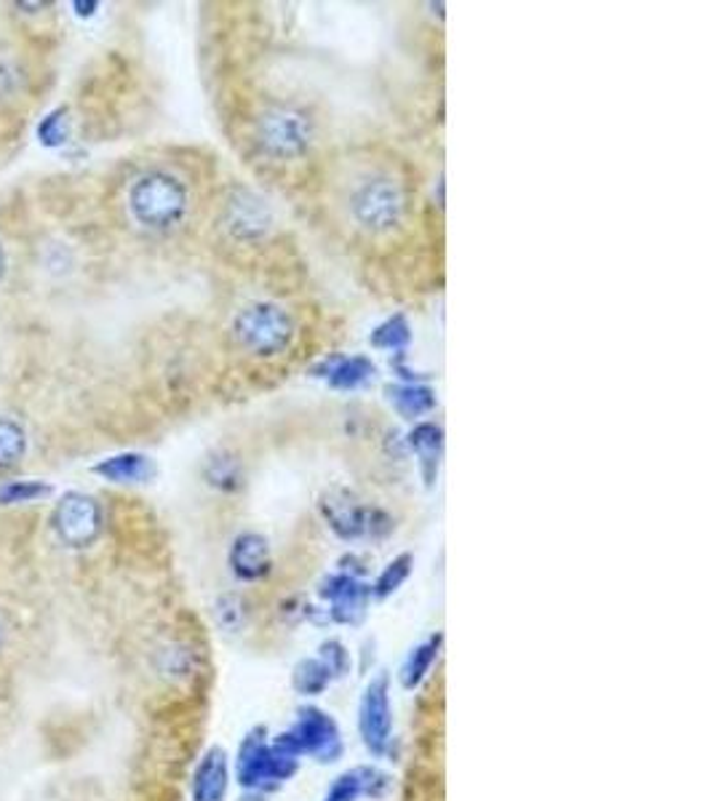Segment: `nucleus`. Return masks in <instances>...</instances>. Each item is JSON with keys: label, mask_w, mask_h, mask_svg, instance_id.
Here are the masks:
<instances>
[{"label": "nucleus", "mask_w": 713, "mask_h": 801, "mask_svg": "<svg viewBox=\"0 0 713 801\" xmlns=\"http://www.w3.org/2000/svg\"><path fill=\"white\" fill-rule=\"evenodd\" d=\"M0 636H3V633H0Z\"/></svg>", "instance_id": "nucleus-27"}, {"label": "nucleus", "mask_w": 713, "mask_h": 801, "mask_svg": "<svg viewBox=\"0 0 713 801\" xmlns=\"http://www.w3.org/2000/svg\"><path fill=\"white\" fill-rule=\"evenodd\" d=\"M278 751L289 753V756H313L323 764H332L343 756V732H340L337 721L326 714V710L316 708V705H305L297 710V719L286 732H281L273 740Z\"/></svg>", "instance_id": "nucleus-6"}, {"label": "nucleus", "mask_w": 713, "mask_h": 801, "mask_svg": "<svg viewBox=\"0 0 713 801\" xmlns=\"http://www.w3.org/2000/svg\"><path fill=\"white\" fill-rule=\"evenodd\" d=\"M230 566L238 579L243 583H257L271 572V548L262 535L247 531L238 537L230 548Z\"/></svg>", "instance_id": "nucleus-12"}, {"label": "nucleus", "mask_w": 713, "mask_h": 801, "mask_svg": "<svg viewBox=\"0 0 713 801\" xmlns=\"http://www.w3.org/2000/svg\"><path fill=\"white\" fill-rule=\"evenodd\" d=\"M99 476H105L107 481H116V483H140L145 481L150 476V459L142 457V454H118V457L105 459L99 463L97 468Z\"/></svg>", "instance_id": "nucleus-16"}, {"label": "nucleus", "mask_w": 713, "mask_h": 801, "mask_svg": "<svg viewBox=\"0 0 713 801\" xmlns=\"http://www.w3.org/2000/svg\"><path fill=\"white\" fill-rule=\"evenodd\" d=\"M295 337V319L278 302H251L233 319V339L254 358H273L284 352Z\"/></svg>", "instance_id": "nucleus-4"}, {"label": "nucleus", "mask_w": 713, "mask_h": 801, "mask_svg": "<svg viewBox=\"0 0 713 801\" xmlns=\"http://www.w3.org/2000/svg\"><path fill=\"white\" fill-rule=\"evenodd\" d=\"M367 374H371L369 363L364 361V358H353V361L343 363V367L334 372L332 382H334V385H345L347 387V385H356V382H361Z\"/></svg>", "instance_id": "nucleus-24"}, {"label": "nucleus", "mask_w": 713, "mask_h": 801, "mask_svg": "<svg viewBox=\"0 0 713 801\" xmlns=\"http://www.w3.org/2000/svg\"><path fill=\"white\" fill-rule=\"evenodd\" d=\"M388 788V777L375 767H356L340 775L323 801H358L361 797H382Z\"/></svg>", "instance_id": "nucleus-14"}, {"label": "nucleus", "mask_w": 713, "mask_h": 801, "mask_svg": "<svg viewBox=\"0 0 713 801\" xmlns=\"http://www.w3.org/2000/svg\"><path fill=\"white\" fill-rule=\"evenodd\" d=\"M297 769L299 758L275 749L262 727L251 729L238 749L236 777L247 791H275L278 786L289 782Z\"/></svg>", "instance_id": "nucleus-5"}, {"label": "nucleus", "mask_w": 713, "mask_h": 801, "mask_svg": "<svg viewBox=\"0 0 713 801\" xmlns=\"http://www.w3.org/2000/svg\"><path fill=\"white\" fill-rule=\"evenodd\" d=\"M27 452V435L20 422L0 417V474L16 468Z\"/></svg>", "instance_id": "nucleus-17"}, {"label": "nucleus", "mask_w": 713, "mask_h": 801, "mask_svg": "<svg viewBox=\"0 0 713 801\" xmlns=\"http://www.w3.org/2000/svg\"><path fill=\"white\" fill-rule=\"evenodd\" d=\"M241 609H243V603H241V599H238V596H225V599L217 603L219 625L227 627V631H238V627H241V623H243Z\"/></svg>", "instance_id": "nucleus-23"}, {"label": "nucleus", "mask_w": 713, "mask_h": 801, "mask_svg": "<svg viewBox=\"0 0 713 801\" xmlns=\"http://www.w3.org/2000/svg\"><path fill=\"white\" fill-rule=\"evenodd\" d=\"M51 494L49 483L40 481H9L0 483V505H20V502H35Z\"/></svg>", "instance_id": "nucleus-19"}, {"label": "nucleus", "mask_w": 713, "mask_h": 801, "mask_svg": "<svg viewBox=\"0 0 713 801\" xmlns=\"http://www.w3.org/2000/svg\"><path fill=\"white\" fill-rule=\"evenodd\" d=\"M54 535L68 548H88L102 535V507L92 494L68 492L51 513Z\"/></svg>", "instance_id": "nucleus-8"}, {"label": "nucleus", "mask_w": 713, "mask_h": 801, "mask_svg": "<svg viewBox=\"0 0 713 801\" xmlns=\"http://www.w3.org/2000/svg\"><path fill=\"white\" fill-rule=\"evenodd\" d=\"M409 566H412L409 555H399V559L391 561V564L385 566V572L377 577V583L371 585V594L380 596V599H382V596L395 594V590L404 585V579L409 577Z\"/></svg>", "instance_id": "nucleus-20"}, {"label": "nucleus", "mask_w": 713, "mask_h": 801, "mask_svg": "<svg viewBox=\"0 0 713 801\" xmlns=\"http://www.w3.org/2000/svg\"><path fill=\"white\" fill-rule=\"evenodd\" d=\"M329 684H332V677H329L326 668L321 666L319 657L297 662L295 673H292V686H295L302 697H319L326 692Z\"/></svg>", "instance_id": "nucleus-18"}, {"label": "nucleus", "mask_w": 713, "mask_h": 801, "mask_svg": "<svg viewBox=\"0 0 713 801\" xmlns=\"http://www.w3.org/2000/svg\"><path fill=\"white\" fill-rule=\"evenodd\" d=\"M230 786V764L222 749H209L193 775V801H225Z\"/></svg>", "instance_id": "nucleus-11"}, {"label": "nucleus", "mask_w": 713, "mask_h": 801, "mask_svg": "<svg viewBox=\"0 0 713 801\" xmlns=\"http://www.w3.org/2000/svg\"><path fill=\"white\" fill-rule=\"evenodd\" d=\"M326 206L347 238L367 247L391 243L406 230L415 193L404 166L377 151H353L334 160Z\"/></svg>", "instance_id": "nucleus-1"}, {"label": "nucleus", "mask_w": 713, "mask_h": 801, "mask_svg": "<svg viewBox=\"0 0 713 801\" xmlns=\"http://www.w3.org/2000/svg\"><path fill=\"white\" fill-rule=\"evenodd\" d=\"M323 599L332 603V620L343 625H358L367 614L371 588L369 585L358 583L353 577H334L329 579L326 588L321 590Z\"/></svg>", "instance_id": "nucleus-10"}, {"label": "nucleus", "mask_w": 713, "mask_h": 801, "mask_svg": "<svg viewBox=\"0 0 713 801\" xmlns=\"http://www.w3.org/2000/svg\"><path fill=\"white\" fill-rule=\"evenodd\" d=\"M319 660H321V666L326 668V673L332 677V681L343 679L350 673V651H347L343 644L337 642V638L321 644Z\"/></svg>", "instance_id": "nucleus-21"}, {"label": "nucleus", "mask_w": 713, "mask_h": 801, "mask_svg": "<svg viewBox=\"0 0 713 801\" xmlns=\"http://www.w3.org/2000/svg\"><path fill=\"white\" fill-rule=\"evenodd\" d=\"M441 644H443V636L441 633H436V636L419 642L417 647L406 655L404 666H401V684H404V690H417V686L428 679V673L433 671L436 660H439Z\"/></svg>", "instance_id": "nucleus-15"}, {"label": "nucleus", "mask_w": 713, "mask_h": 801, "mask_svg": "<svg viewBox=\"0 0 713 801\" xmlns=\"http://www.w3.org/2000/svg\"><path fill=\"white\" fill-rule=\"evenodd\" d=\"M38 140L44 142L46 147L62 145V142L68 140V112L64 110L49 112L38 125Z\"/></svg>", "instance_id": "nucleus-22"}, {"label": "nucleus", "mask_w": 713, "mask_h": 801, "mask_svg": "<svg viewBox=\"0 0 713 801\" xmlns=\"http://www.w3.org/2000/svg\"><path fill=\"white\" fill-rule=\"evenodd\" d=\"M75 9H78V16H92L94 9H97V3H81V0H78Z\"/></svg>", "instance_id": "nucleus-25"}, {"label": "nucleus", "mask_w": 713, "mask_h": 801, "mask_svg": "<svg viewBox=\"0 0 713 801\" xmlns=\"http://www.w3.org/2000/svg\"><path fill=\"white\" fill-rule=\"evenodd\" d=\"M358 732L371 756H385L393 738V705H391V677L377 673L364 690L358 703Z\"/></svg>", "instance_id": "nucleus-7"}, {"label": "nucleus", "mask_w": 713, "mask_h": 801, "mask_svg": "<svg viewBox=\"0 0 713 801\" xmlns=\"http://www.w3.org/2000/svg\"><path fill=\"white\" fill-rule=\"evenodd\" d=\"M227 236L236 243H257L271 232L273 217L271 208L265 206L254 193L249 190H238L230 195L225 206V217H222Z\"/></svg>", "instance_id": "nucleus-9"}, {"label": "nucleus", "mask_w": 713, "mask_h": 801, "mask_svg": "<svg viewBox=\"0 0 713 801\" xmlns=\"http://www.w3.org/2000/svg\"><path fill=\"white\" fill-rule=\"evenodd\" d=\"M126 206L142 230L171 232L188 219L193 199L182 177L169 169H150L129 184Z\"/></svg>", "instance_id": "nucleus-3"}, {"label": "nucleus", "mask_w": 713, "mask_h": 801, "mask_svg": "<svg viewBox=\"0 0 713 801\" xmlns=\"http://www.w3.org/2000/svg\"><path fill=\"white\" fill-rule=\"evenodd\" d=\"M5 273V254H3V247H0V278H3Z\"/></svg>", "instance_id": "nucleus-26"}, {"label": "nucleus", "mask_w": 713, "mask_h": 801, "mask_svg": "<svg viewBox=\"0 0 713 801\" xmlns=\"http://www.w3.org/2000/svg\"><path fill=\"white\" fill-rule=\"evenodd\" d=\"M326 522L343 540H358L364 535H375V511L356 505L350 498H332L323 505Z\"/></svg>", "instance_id": "nucleus-13"}, {"label": "nucleus", "mask_w": 713, "mask_h": 801, "mask_svg": "<svg viewBox=\"0 0 713 801\" xmlns=\"http://www.w3.org/2000/svg\"><path fill=\"white\" fill-rule=\"evenodd\" d=\"M247 136L262 160L273 166H289L313 153L319 142V125L295 101L268 99L249 112Z\"/></svg>", "instance_id": "nucleus-2"}]
</instances>
